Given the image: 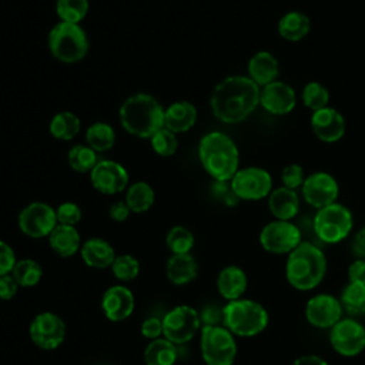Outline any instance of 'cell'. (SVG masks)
Listing matches in <instances>:
<instances>
[{"instance_id": "obj_1", "label": "cell", "mask_w": 365, "mask_h": 365, "mask_svg": "<svg viewBox=\"0 0 365 365\" xmlns=\"http://www.w3.org/2000/svg\"><path fill=\"white\" fill-rule=\"evenodd\" d=\"M261 87L248 76L222 78L212 90L210 106L214 117L225 124L247 120L259 104Z\"/></svg>"}, {"instance_id": "obj_2", "label": "cell", "mask_w": 365, "mask_h": 365, "mask_svg": "<svg viewBox=\"0 0 365 365\" xmlns=\"http://www.w3.org/2000/svg\"><path fill=\"white\" fill-rule=\"evenodd\" d=\"M327 274V257L318 244L302 240L288 255L285 278L298 291L317 288Z\"/></svg>"}, {"instance_id": "obj_3", "label": "cell", "mask_w": 365, "mask_h": 365, "mask_svg": "<svg viewBox=\"0 0 365 365\" xmlns=\"http://www.w3.org/2000/svg\"><path fill=\"white\" fill-rule=\"evenodd\" d=\"M198 158L214 181H230L240 170V151L234 140L221 131H211L200 140Z\"/></svg>"}, {"instance_id": "obj_4", "label": "cell", "mask_w": 365, "mask_h": 365, "mask_svg": "<svg viewBox=\"0 0 365 365\" xmlns=\"http://www.w3.org/2000/svg\"><path fill=\"white\" fill-rule=\"evenodd\" d=\"M164 111L155 97L137 93L123 101L118 117L128 134L138 138H151L164 127Z\"/></svg>"}, {"instance_id": "obj_5", "label": "cell", "mask_w": 365, "mask_h": 365, "mask_svg": "<svg viewBox=\"0 0 365 365\" xmlns=\"http://www.w3.org/2000/svg\"><path fill=\"white\" fill-rule=\"evenodd\" d=\"M268 322V311L258 301L240 298L222 307V325L235 336H255L265 331Z\"/></svg>"}, {"instance_id": "obj_6", "label": "cell", "mask_w": 365, "mask_h": 365, "mask_svg": "<svg viewBox=\"0 0 365 365\" xmlns=\"http://www.w3.org/2000/svg\"><path fill=\"white\" fill-rule=\"evenodd\" d=\"M50 54L64 64L81 61L88 53V37L80 24L58 21L47 36Z\"/></svg>"}, {"instance_id": "obj_7", "label": "cell", "mask_w": 365, "mask_h": 365, "mask_svg": "<svg viewBox=\"0 0 365 365\" xmlns=\"http://www.w3.org/2000/svg\"><path fill=\"white\" fill-rule=\"evenodd\" d=\"M312 227L319 244H338L351 234L354 217L345 205L334 202L317 210Z\"/></svg>"}, {"instance_id": "obj_8", "label": "cell", "mask_w": 365, "mask_h": 365, "mask_svg": "<svg viewBox=\"0 0 365 365\" xmlns=\"http://www.w3.org/2000/svg\"><path fill=\"white\" fill-rule=\"evenodd\" d=\"M200 349L207 365H234L238 352L235 335L224 325L201 327Z\"/></svg>"}, {"instance_id": "obj_9", "label": "cell", "mask_w": 365, "mask_h": 365, "mask_svg": "<svg viewBox=\"0 0 365 365\" xmlns=\"http://www.w3.org/2000/svg\"><path fill=\"white\" fill-rule=\"evenodd\" d=\"M163 319V336L175 345L190 342L201 329L200 312L185 304L171 308Z\"/></svg>"}, {"instance_id": "obj_10", "label": "cell", "mask_w": 365, "mask_h": 365, "mask_svg": "<svg viewBox=\"0 0 365 365\" xmlns=\"http://www.w3.org/2000/svg\"><path fill=\"white\" fill-rule=\"evenodd\" d=\"M230 187L238 200L258 201L272 191V177L265 168L245 167L234 174Z\"/></svg>"}, {"instance_id": "obj_11", "label": "cell", "mask_w": 365, "mask_h": 365, "mask_svg": "<svg viewBox=\"0 0 365 365\" xmlns=\"http://www.w3.org/2000/svg\"><path fill=\"white\" fill-rule=\"evenodd\" d=\"M301 241V230L292 221L272 220L259 232L261 247L267 252L277 255H288Z\"/></svg>"}, {"instance_id": "obj_12", "label": "cell", "mask_w": 365, "mask_h": 365, "mask_svg": "<svg viewBox=\"0 0 365 365\" xmlns=\"http://www.w3.org/2000/svg\"><path fill=\"white\" fill-rule=\"evenodd\" d=\"M66 334L67 327L63 318L50 311L37 314L29 327V335L33 344L46 351L58 348L64 342Z\"/></svg>"}, {"instance_id": "obj_13", "label": "cell", "mask_w": 365, "mask_h": 365, "mask_svg": "<svg viewBox=\"0 0 365 365\" xmlns=\"http://www.w3.org/2000/svg\"><path fill=\"white\" fill-rule=\"evenodd\" d=\"M17 224L24 235L37 240L48 237L58 222L56 210L51 205L41 201H34L20 211Z\"/></svg>"}, {"instance_id": "obj_14", "label": "cell", "mask_w": 365, "mask_h": 365, "mask_svg": "<svg viewBox=\"0 0 365 365\" xmlns=\"http://www.w3.org/2000/svg\"><path fill=\"white\" fill-rule=\"evenodd\" d=\"M329 342L341 356H356L365 349V327L354 318H341L329 329Z\"/></svg>"}, {"instance_id": "obj_15", "label": "cell", "mask_w": 365, "mask_h": 365, "mask_svg": "<svg viewBox=\"0 0 365 365\" xmlns=\"http://www.w3.org/2000/svg\"><path fill=\"white\" fill-rule=\"evenodd\" d=\"M342 304L339 298L321 292L311 297L305 304V319L315 328L331 329L342 318Z\"/></svg>"}, {"instance_id": "obj_16", "label": "cell", "mask_w": 365, "mask_h": 365, "mask_svg": "<svg viewBox=\"0 0 365 365\" xmlns=\"http://www.w3.org/2000/svg\"><path fill=\"white\" fill-rule=\"evenodd\" d=\"M91 185L101 194L114 195L128 187V173L114 160H98L90 173Z\"/></svg>"}, {"instance_id": "obj_17", "label": "cell", "mask_w": 365, "mask_h": 365, "mask_svg": "<svg viewBox=\"0 0 365 365\" xmlns=\"http://www.w3.org/2000/svg\"><path fill=\"white\" fill-rule=\"evenodd\" d=\"M304 200L314 208L319 210L329 204L336 202L339 194V185L334 175L325 171L311 173L305 177L301 187Z\"/></svg>"}, {"instance_id": "obj_18", "label": "cell", "mask_w": 365, "mask_h": 365, "mask_svg": "<svg viewBox=\"0 0 365 365\" xmlns=\"http://www.w3.org/2000/svg\"><path fill=\"white\" fill-rule=\"evenodd\" d=\"M259 106L272 115H287L297 106V93L288 83L275 80L261 88Z\"/></svg>"}, {"instance_id": "obj_19", "label": "cell", "mask_w": 365, "mask_h": 365, "mask_svg": "<svg viewBox=\"0 0 365 365\" xmlns=\"http://www.w3.org/2000/svg\"><path fill=\"white\" fill-rule=\"evenodd\" d=\"M311 128L315 137L322 143H336L345 134V118L334 107H324L311 114Z\"/></svg>"}, {"instance_id": "obj_20", "label": "cell", "mask_w": 365, "mask_h": 365, "mask_svg": "<svg viewBox=\"0 0 365 365\" xmlns=\"http://www.w3.org/2000/svg\"><path fill=\"white\" fill-rule=\"evenodd\" d=\"M100 305L104 317L108 321L121 322L134 311V294L125 285H113L104 291Z\"/></svg>"}, {"instance_id": "obj_21", "label": "cell", "mask_w": 365, "mask_h": 365, "mask_svg": "<svg viewBox=\"0 0 365 365\" xmlns=\"http://www.w3.org/2000/svg\"><path fill=\"white\" fill-rule=\"evenodd\" d=\"M248 77L259 87H264L277 80L279 74V63L277 57L267 50L257 51L251 56L247 64Z\"/></svg>"}, {"instance_id": "obj_22", "label": "cell", "mask_w": 365, "mask_h": 365, "mask_svg": "<svg viewBox=\"0 0 365 365\" xmlns=\"http://www.w3.org/2000/svg\"><path fill=\"white\" fill-rule=\"evenodd\" d=\"M247 287V274L238 265H227L217 275V291L227 301L242 298Z\"/></svg>"}, {"instance_id": "obj_23", "label": "cell", "mask_w": 365, "mask_h": 365, "mask_svg": "<svg viewBox=\"0 0 365 365\" xmlns=\"http://www.w3.org/2000/svg\"><path fill=\"white\" fill-rule=\"evenodd\" d=\"M80 255L87 267L96 269L110 268L117 257L113 245L98 237H93L84 241L80 248Z\"/></svg>"}, {"instance_id": "obj_24", "label": "cell", "mask_w": 365, "mask_h": 365, "mask_svg": "<svg viewBox=\"0 0 365 365\" xmlns=\"http://www.w3.org/2000/svg\"><path fill=\"white\" fill-rule=\"evenodd\" d=\"M268 208L275 220L291 221L299 211V197L295 190L277 187L268 195Z\"/></svg>"}, {"instance_id": "obj_25", "label": "cell", "mask_w": 365, "mask_h": 365, "mask_svg": "<svg viewBox=\"0 0 365 365\" xmlns=\"http://www.w3.org/2000/svg\"><path fill=\"white\" fill-rule=\"evenodd\" d=\"M197 121V108L190 101H175L164 111V127L174 134L187 133Z\"/></svg>"}, {"instance_id": "obj_26", "label": "cell", "mask_w": 365, "mask_h": 365, "mask_svg": "<svg viewBox=\"0 0 365 365\" xmlns=\"http://www.w3.org/2000/svg\"><path fill=\"white\" fill-rule=\"evenodd\" d=\"M50 248L60 257H73L81 248V237L76 227L57 224L47 237Z\"/></svg>"}, {"instance_id": "obj_27", "label": "cell", "mask_w": 365, "mask_h": 365, "mask_svg": "<svg viewBox=\"0 0 365 365\" xmlns=\"http://www.w3.org/2000/svg\"><path fill=\"white\" fill-rule=\"evenodd\" d=\"M165 275L174 285H185L198 275V264L191 254H173L165 264Z\"/></svg>"}, {"instance_id": "obj_28", "label": "cell", "mask_w": 365, "mask_h": 365, "mask_svg": "<svg viewBox=\"0 0 365 365\" xmlns=\"http://www.w3.org/2000/svg\"><path fill=\"white\" fill-rule=\"evenodd\" d=\"M277 30L281 38L285 41L297 43L308 36L311 30V20L305 13L299 10H291L278 20Z\"/></svg>"}, {"instance_id": "obj_29", "label": "cell", "mask_w": 365, "mask_h": 365, "mask_svg": "<svg viewBox=\"0 0 365 365\" xmlns=\"http://www.w3.org/2000/svg\"><path fill=\"white\" fill-rule=\"evenodd\" d=\"M145 365H174L178 358L177 345L167 338H157L148 342L143 354Z\"/></svg>"}, {"instance_id": "obj_30", "label": "cell", "mask_w": 365, "mask_h": 365, "mask_svg": "<svg viewBox=\"0 0 365 365\" xmlns=\"http://www.w3.org/2000/svg\"><path fill=\"white\" fill-rule=\"evenodd\" d=\"M155 200V194L153 187L145 181H135L127 187L125 198L128 208L134 214H141L148 211Z\"/></svg>"}, {"instance_id": "obj_31", "label": "cell", "mask_w": 365, "mask_h": 365, "mask_svg": "<svg viewBox=\"0 0 365 365\" xmlns=\"http://www.w3.org/2000/svg\"><path fill=\"white\" fill-rule=\"evenodd\" d=\"M81 130V121L78 115L71 111H60L50 120V134L61 141L73 140Z\"/></svg>"}, {"instance_id": "obj_32", "label": "cell", "mask_w": 365, "mask_h": 365, "mask_svg": "<svg viewBox=\"0 0 365 365\" xmlns=\"http://www.w3.org/2000/svg\"><path fill=\"white\" fill-rule=\"evenodd\" d=\"M86 143L96 153L108 151L115 143V131L110 124L104 121H96L86 130Z\"/></svg>"}, {"instance_id": "obj_33", "label": "cell", "mask_w": 365, "mask_h": 365, "mask_svg": "<svg viewBox=\"0 0 365 365\" xmlns=\"http://www.w3.org/2000/svg\"><path fill=\"white\" fill-rule=\"evenodd\" d=\"M10 274L13 275L19 287L30 288V287H36L40 282L43 277V268L33 258H21L16 261Z\"/></svg>"}, {"instance_id": "obj_34", "label": "cell", "mask_w": 365, "mask_h": 365, "mask_svg": "<svg viewBox=\"0 0 365 365\" xmlns=\"http://www.w3.org/2000/svg\"><path fill=\"white\" fill-rule=\"evenodd\" d=\"M339 301L342 304L344 311L349 315L358 317L365 314V284L348 282L342 291Z\"/></svg>"}, {"instance_id": "obj_35", "label": "cell", "mask_w": 365, "mask_h": 365, "mask_svg": "<svg viewBox=\"0 0 365 365\" xmlns=\"http://www.w3.org/2000/svg\"><path fill=\"white\" fill-rule=\"evenodd\" d=\"M68 165L77 173H91L94 165L97 164V153L88 147L87 144H76L70 148L68 155Z\"/></svg>"}, {"instance_id": "obj_36", "label": "cell", "mask_w": 365, "mask_h": 365, "mask_svg": "<svg viewBox=\"0 0 365 365\" xmlns=\"http://www.w3.org/2000/svg\"><path fill=\"white\" fill-rule=\"evenodd\" d=\"M88 0H57L56 13L60 21L80 24L88 13Z\"/></svg>"}, {"instance_id": "obj_37", "label": "cell", "mask_w": 365, "mask_h": 365, "mask_svg": "<svg viewBox=\"0 0 365 365\" xmlns=\"http://www.w3.org/2000/svg\"><path fill=\"white\" fill-rule=\"evenodd\" d=\"M301 100L304 106L314 113L317 110L328 107L329 91L319 81H309L304 86L301 91Z\"/></svg>"}, {"instance_id": "obj_38", "label": "cell", "mask_w": 365, "mask_h": 365, "mask_svg": "<svg viewBox=\"0 0 365 365\" xmlns=\"http://www.w3.org/2000/svg\"><path fill=\"white\" fill-rule=\"evenodd\" d=\"M165 245L171 254H190L194 247V235L188 228L175 225L167 232Z\"/></svg>"}, {"instance_id": "obj_39", "label": "cell", "mask_w": 365, "mask_h": 365, "mask_svg": "<svg viewBox=\"0 0 365 365\" xmlns=\"http://www.w3.org/2000/svg\"><path fill=\"white\" fill-rule=\"evenodd\" d=\"M110 268L114 278L120 282H130L135 279L140 274V262L131 254L117 255Z\"/></svg>"}, {"instance_id": "obj_40", "label": "cell", "mask_w": 365, "mask_h": 365, "mask_svg": "<svg viewBox=\"0 0 365 365\" xmlns=\"http://www.w3.org/2000/svg\"><path fill=\"white\" fill-rule=\"evenodd\" d=\"M150 144H151V148L154 150V153L158 154L160 157H171L178 150L177 134H174L173 131L167 130L165 127L158 130L150 138Z\"/></svg>"}, {"instance_id": "obj_41", "label": "cell", "mask_w": 365, "mask_h": 365, "mask_svg": "<svg viewBox=\"0 0 365 365\" xmlns=\"http://www.w3.org/2000/svg\"><path fill=\"white\" fill-rule=\"evenodd\" d=\"M56 215H57L58 224L76 227L81 221L83 212H81V208L76 202L66 201L56 208Z\"/></svg>"}, {"instance_id": "obj_42", "label": "cell", "mask_w": 365, "mask_h": 365, "mask_svg": "<svg viewBox=\"0 0 365 365\" xmlns=\"http://www.w3.org/2000/svg\"><path fill=\"white\" fill-rule=\"evenodd\" d=\"M304 180H305V173L299 164H295V163L288 164L281 171V181H282V185L287 188L297 190L302 187Z\"/></svg>"}, {"instance_id": "obj_43", "label": "cell", "mask_w": 365, "mask_h": 365, "mask_svg": "<svg viewBox=\"0 0 365 365\" xmlns=\"http://www.w3.org/2000/svg\"><path fill=\"white\" fill-rule=\"evenodd\" d=\"M16 261L14 250L6 241L0 240V277L10 274Z\"/></svg>"}, {"instance_id": "obj_44", "label": "cell", "mask_w": 365, "mask_h": 365, "mask_svg": "<svg viewBox=\"0 0 365 365\" xmlns=\"http://www.w3.org/2000/svg\"><path fill=\"white\" fill-rule=\"evenodd\" d=\"M140 332L144 338L153 341L157 338H161L163 335V319L157 317H148L141 322Z\"/></svg>"}, {"instance_id": "obj_45", "label": "cell", "mask_w": 365, "mask_h": 365, "mask_svg": "<svg viewBox=\"0 0 365 365\" xmlns=\"http://www.w3.org/2000/svg\"><path fill=\"white\" fill-rule=\"evenodd\" d=\"M201 325H222V308L217 305H207L200 312Z\"/></svg>"}, {"instance_id": "obj_46", "label": "cell", "mask_w": 365, "mask_h": 365, "mask_svg": "<svg viewBox=\"0 0 365 365\" xmlns=\"http://www.w3.org/2000/svg\"><path fill=\"white\" fill-rule=\"evenodd\" d=\"M19 291V284L13 278L11 274H6L0 277V299L10 301L16 297Z\"/></svg>"}, {"instance_id": "obj_47", "label": "cell", "mask_w": 365, "mask_h": 365, "mask_svg": "<svg viewBox=\"0 0 365 365\" xmlns=\"http://www.w3.org/2000/svg\"><path fill=\"white\" fill-rule=\"evenodd\" d=\"M348 282L365 284V259L356 258L348 267Z\"/></svg>"}, {"instance_id": "obj_48", "label": "cell", "mask_w": 365, "mask_h": 365, "mask_svg": "<svg viewBox=\"0 0 365 365\" xmlns=\"http://www.w3.org/2000/svg\"><path fill=\"white\" fill-rule=\"evenodd\" d=\"M130 208L125 201H115L108 207V215L113 221L123 222L130 217Z\"/></svg>"}, {"instance_id": "obj_49", "label": "cell", "mask_w": 365, "mask_h": 365, "mask_svg": "<svg viewBox=\"0 0 365 365\" xmlns=\"http://www.w3.org/2000/svg\"><path fill=\"white\" fill-rule=\"evenodd\" d=\"M351 247H352V254H354L356 258L365 259V227L359 228V230L354 234Z\"/></svg>"}, {"instance_id": "obj_50", "label": "cell", "mask_w": 365, "mask_h": 365, "mask_svg": "<svg viewBox=\"0 0 365 365\" xmlns=\"http://www.w3.org/2000/svg\"><path fill=\"white\" fill-rule=\"evenodd\" d=\"M292 365H329L322 356L315 355V354H305L298 356Z\"/></svg>"}]
</instances>
